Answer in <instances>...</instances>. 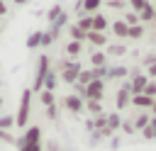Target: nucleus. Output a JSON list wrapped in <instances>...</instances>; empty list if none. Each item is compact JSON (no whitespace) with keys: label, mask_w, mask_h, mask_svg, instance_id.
<instances>
[{"label":"nucleus","mask_w":156,"mask_h":151,"mask_svg":"<svg viewBox=\"0 0 156 151\" xmlns=\"http://www.w3.org/2000/svg\"><path fill=\"white\" fill-rule=\"evenodd\" d=\"M22 151H39V127H29L22 139Z\"/></svg>","instance_id":"f03ea898"},{"label":"nucleus","mask_w":156,"mask_h":151,"mask_svg":"<svg viewBox=\"0 0 156 151\" xmlns=\"http://www.w3.org/2000/svg\"><path fill=\"white\" fill-rule=\"evenodd\" d=\"M54 88H56V76H54V73H46V78H44V90H51V93H54Z\"/></svg>","instance_id":"4be33fe9"},{"label":"nucleus","mask_w":156,"mask_h":151,"mask_svg":"<svg viewBox=\"0 0 156 151\" xmlns=\"http://www.w3.org/2000/svg\"><path fill=\"white\" fill-rule=\"evenodd\" d=\"M78 27H80L83 32H90V29H93V15H83V17L78 19Z\"/></svg>","instance_id":"a211bd4d"},{"label":"nucleus","mask_w":156,"mask_h":151,"mask_svg":"<svg viewBox=\"0 0 156 151\" xmlns=\"http://www.w3.org/2000/svg\"><path fill=\"white\" fill-rule=\"evenodd\" d=\"M12 2H17V5H24V2H27V0H12Z\"/></svg>","instance_id":"58836bf2"},{"label":"nucleus","mask_w":156,"mask_h":151,"mask_svg":"<svg viewBox=\"0 0 156 151\" xmlns=\"http://www.w3.org/2000/svg\"><path fill=\"white\" fill-rule=\"evenodd\" d=\"M39 44H41V32H34V34L27 39V46H29V49H34V46H39Z\"/></svg>","instance_id":"5701e85b"},{"label":"nucleus","mask_w":156,"mask_h":151,"mask_svg":"<svg viewBox=\"0 0 156 151\" xmlns=\"http://www.w3.org/2000/svg\"><path fill=\"white\" fill-rule=\"evenodd\" d=\"M100 5H102V0H80V7L90 15V12H95V10H100Z\"/></svg>","instance_id":"4468645a"},{"label":"nucleus","mask_w":156,"mask_h":151,"mask_svg":"<svg viewBox=\"0 0 156 151\" xmlns=\"http://www.w3.org/2000/svg\"><path fill=\"white\" fill-rule=\"evenodd\" d=\"M146 2H151V0H146Z\"/></svg>","instance_id":"79ce46f5"},{"label":"nucleus","mask_w":156,"mask_h":151,"mask_svg":"<svg viewBox=\"0 0 156 151\" xmlns=\"http://www.w3.org/2000/svg\"><path fill=\"white\" fill-rule=\"evenodd\" d=\"M80 49H83V41H73V39H71V41L66 44V54H68V56H78Z\"/></svg>","instance_id":"dca6fc26"},{"label":"nucleus","mask_w":156,"mask_h":151,"mask_svg":"<svg viewBox=\"0 0 156 151\" xmlns=\"http://www.w3.org/2000/svg\"><path fill=\"white\" fill-rule=\"evenodd\" d=\"M149 110H151V114H154V117H156V100H154V105H151V107H149Z\"/></svg>","instance_id":"4c0bfd02"},{"label":"nucleus","mask_w":156,"mask_h":151,"mask_svg":"<svg viewBox=\"0 0 156 151\" xmlns=\"http://www.w3.org/2000/svg\"><path fill=\"white\" fill-rule=\"evenodd\" d=\"M144 95H149V97H156V80H149V83H146V88H144Z\"/></svg>","instance_id":"cd10ccee"},{"label":"nucleus","mask_w":156,"mask_h":151,"mask_svg":"<svg viewBox=\"0 0 156 151\" xmlns=\"http://www.w3.org/2000/svg\"><path fill=\"white\" fill-rule=\"evenodd\" d=\"M146 83H149V78H146V76H141V73H136V76H134V80L129 83V90H132V95H139V93H144Z\"/></svg>","instance_id":"0eeeda50"},{"label":"nucleus","mask_w":156,"mask_h":151,"mask_svg":"<svg viewBox=\"0 0 156 151\" xmlns=\"http://www.w3.org/2000/svg\"><path fill=\"white\" fill-rule=\"evenodd\" d=\"M29 105H32V93H29V90H24V93H22V100H20V112H17V124H20V127H24V124H27Z\"/></svg>","instance_id":"7ed1b4c3"},{"label":"nucleus","mask_w":156,"mask_h":151,"mask_svg":"<svg viewBox=\"0 0 156 151\" xmlns=\"http://www.w3.org/2000/svg\"><path fill=\"white\" fill-rule=\"evenodd\" d=\"M107 5H110V7H115V10H122V7H124V2H122V0H107Z\"/></svg>","instance_id":"473e14b6"},{"label":"nucleus","mask_w":156,"mask_h":151,"mask_svg":"<svg viewBox=\"0 0 156 151\" xmlns=\"http://www.w3.org/2000/svg\"><path fill=\"white\" fill-rule=\"evenodd\" d=\"M83 97H78V95H66L63 97V107L68 110V112H73V114H78L80 110H83Z\"/></svg>","instance_id":"39448f33"},{"label":"nucleus","mask_w":156,"mask_h":151,"mask_svg":"<svg viewBox=\"0 0 156 151\" xmlns=\"http://www.w3.org/2000/svg\"><path fill=\"white\" fill-rule=\"evenodd\" d=\"M124 22H127V27L139 24V15H136V12H127V15H124Z\"/></svg>","instance_id":"a878e982"},{"label":"nucleus","mask_w":156,"mask_h":151,"mask_svg":"<svg viewBox=\"0 0 156 151\" xmlns=\"http://www.w3.org/2000/svg\"><path fill=\"white\" fill-rule=\"evenodd\" d=\"M68 32H71V37H73V41H85V37H88V32H83V29H80L78 24H73V27H71Z\"/></svg>","instance_id":"f3484780"},{"label":"nucleus","mask_w":156,"mask_h":151,"mask_svg":"<svg viewBox=\"0 0 156 151\" xmlns=\"http://www.w3.org/2000/svg\"><path fill=\"white\" fill-rule=\"evenodd\" d=\"M5 12H7V2H5V0H0V15H5Z\"/></svg>","instance_id":"e433bc0d"},{"label":"nucleus","mask_w":156,"mask_h":151,"mask_svg":"<svg viewBox=\"0 0 156 151\" xmlns=\"http://www.w3.org/2000/svg\"><path fill=\"white\" fill-rule=\"evenodd\" d=\"M141 37H144V27L141 24H132L127 29V39H141Z\"/></svg>","instance_id":"2eb2a0df"},{"label":"nucleus","mask_w":156,"mask_h":151,"mask_svg":"<svg viewBox=\"0 0 156 151\" xmlns=\"http://www.w3.org/2000/svg\"><path fill=\"white\" fill-rule=\"evenodd\" d=\"M119 127V114H107V129H117Z\"/></svg>","instance_id":"393cba45"},{"label":"nucleus","mask_w":156,"mask_h":151,"mask_svg":"<svg viewBox=\"0 0 156 151\" xmlns=\"http://www.w3.org/2000/svg\"><path fill=\"white\" fill-rule=\"evenodd\" d=\"M129 5L134 7V12H139V10H141V7L146 5V0H129Z\"/></svg>","instance_id":"2f4dec72"},{"label":"nucleus","mask_w":156,"mask_h":151,"mask_svg":"<svg viewBox=\"0 0 156 151\" xmlns=\"http://www.w3.org/2000/svg\"><path fill=\"white\" fill-rule=\"evenodd\" d=\"M136 15H139V22H154V19H156V10H154L151 2H146Z\"/></svg>","instance_id":"6e6552de"},{"label":"nucleus","mask_w":156,"mask_h":151,"mask_svg":"<svg viewBox=\"0 0 156 151\" xmlns=\"http://www.w3.org/2000/svg\"><path fill=\"white\" fill-rule=\"evenodd\" d=\"M58 17H61V7L56 5V7L49 10V22H54V19H58Z\"/></svg>","instance_id":"c756f323"},{"label":"nucleus","mask_w":156,"mask_h":151,"mask_svg":"<svg viewBox=\"0 0 156 151\" xmlns=\"http://www.w3.org/2000/svg\"><path fill=\"white\" fill-rule=\"evenodd\" d=\"M49 73V56H41L39 58V68H37V80H34V90L44 88V78Z\"/></svg>","instance_id":"20e7f679"},{"label":"nucleus","mask_w":156,"mask_h":151,"mask_svg":"<svg viewBox=\"0 0 156 151\" xmlns=\"http://www.w3.org/2000/svg\"><path fill=\"white\" fill-rule=\"evenodd\" d=\"M51 41H54V37H51V32H44V34H41V46H49Z\"/></svg>","instance_id":"7c9ffc66"},{"label":"nucleus","mask_w":156,"mask_h":151,"mask_svg":"<svg viewBox=\"0 0 156 151\" xmlns=\"http://www.w3.org/2000/svg\"><path fill=\"white\" fill-rule=\"evenodd\" d=\"M58 71H61V80L63 83H76L78 73L83 71V66L78 61H63V63H58Z\"/></svg>","instance_id":"f257e3e1"},{"label":"nucleus","mask_w":156,"mask_h":151,"mask_svg":"<svg viewBox=\"0 0 156 151\" xmlns=\"http://www.w3.org/2000/svg\"><path fill=\"white\" fill-rule=\"evenodd\" d=\"M141 134H144L146 139H154V136H156V124H154V122H149V124L141 129Z\"/></svg>","instance_id":"b1692460"},{"label":"nucleus","mask_w":156,"mask_h":151,"mask_svg":"<svg viewBox=\"0 0 156 151\" xmlns=\"http://www.w3.org/2000/svg\"><path fill=\"white\" fill-rule=\"evenodd\" d=\"M149 122H151V114H149V112H141V114H136V122H134V127H136V129H144Z\"/></svg>","instance_id":"412c9836"},{"label":"nucleus","mask_w":156,"mask_h":151,"mask_svg":"<svg viewBox=\"0 0 156 151\" xmlns=\"http://www.w3.org/2000/svg\"><path fill=\"white\" fill-rule=\"evenodd\" d=\"M85 107H88V112H93V114H102L100 100H85Z\"/></svg>","instance_id":"aec40b11"},{"label":"nucleus","mask_w":156,"mask_h":151,"mask_svg":"<svg viewBox=\"0 0 156 151\" xmlns=\"http://www.w3.org/2000/svg\"><path fill=\"white\" fill-rule=\"evenodd\" d=\"M151 122H154V124H156V117H154V119H151Z\"/></svg>","instance_id":"ea45409f"},{"label":"nucleus","mask_w":156,"mask_h":151,"mask_svg":"<svg viewBox=\"0 0 156 151\" xmlns=\"http://www.w3.org/2000/svg\"><path fill=\"white\" fill-rule=\"evenodd\" d=\"M129 102H132V90H129V83H124L117 93V110H124Z\"/></svg>","instance_id":"423d86ee"},{"label":"nucleus","mask_w":156,"mask_h":151,"mask_svg":"<svg viewBox=\"0 0 156 151\" xmlns=\"http://www.w3.org/2000/svg\"><path fill=\"white\" fill-rule=\"evenodd\" d=\"M107 29V17L105 15H93V32H105Z\"/></svg>","instance_id":"9b49d317"},{"label":"nucleus","mask_w":156,"mask_h":151,"mask_svg":"<svg viewBox=\"0 0 156 151\" xmlns=\"http://www.w3.org/2000/svg\"><path fill=\"white\" fill-rule=\"evenodd\" d=\"M154 100H156V97H149V95H144V93L132 95V105H136V107H141V110H149V107L154 105Z\"/></svg>","instance_id":"1a4fd4ad"},{"label":"nucleus","mask_w":156,"mask_h":151,"mask_svg":"<svg viewBox=\"0 0 156 151\" xmlns=\"http://www.w3.org/2000/svg\"><path fill=\"white\" fill-rule=\"evenodd\" d=\"M10 139H12V136H10L5 129H0V141H10Z\"/></svg>","instance_id":"f704fd0d"},{"label":"nucleus","mask_w":156,"mask_h":151,"mask_svg":"<svg viewBox=\"0 0 156 151\" xmlns=\"http://www.w3.org/2000/svg\"><path fill=\"white\" fill-rule=\"evenodd\" d=\"M146 71H149V76H151V78H156V63H151V66H146Z\"/></svg>","instance_id":"c9c22d12"},{"label":"nucleus","mask_w":156,"mask_h":151,"mask_svg":"<svg viewBox=\"0 0 156 151\" xmlns=\"http://www.w3.org/2000/svg\"><path fill=\"white\" fill-rule=\"evenodd\" d=\"M154 10H156V7H154Z\"/></svg>","instance_id":"37998d69"},{"label":"nucleus","mask_w":156,"mask_h":151,"mask_svg":"<svg viewBox=\"0 0 156 151\" xmlns=\"http://www.w3.org/2000/svg\"><path fill=\"white\" fill-rule=\"evenodd\" d=\"M122 54H127V46H122V44H110L107 46V56H122Z\"/></svg>","instance_id":"6ab92c4d"},{"label":"nucleus","mask_w":156,"mask_h":151,"mask_svg":"<svg viewBox=\"0 0 156 151\" xmlns=\"http://www.w3.org/2000/svg\"><path fill=\"white\" fill-rule=\"evenodd\" d=\"M122 129H124V134H132V132H134V124H132V122H124Z\"/></svg>","instance_id":"72a5a7b5"},{"label":"nucleus","mask_w":156,"mask_h":151,"mask_svg":"<svg viewBox=\"0 0 156 151\" xmlns=\"http://www.w3.org/2000/svg\"><path fill=\"white\" fill-rule=\"evenodd\" d=\"M12 124H15V119H12V117H7V114H5V117H0V129H12Z\"/></svg>","instance_id":"c85d7f7f"},{"label":"nucleus","mask_w":156,"mask_h":151,"mask_svg":"<svg viewBox=\"0 0 156 151\" xmlns=\"http://www.w3.org/2000/svg\"><path fill=\"white\" fill-rule=\"evenodd\" d=\"M85 41H90V44H95V46H105L107 44V37L102 34V32H88V37H85Z\"/></svg>","instance_id":"9d476101"},{"label":"nucleus","mask_w":156,"mask_h":151,"mask_svg":"<svg viewBox=\"0 0 156 151\" xmlns=\"http://www.w3.org/2000/svg\"><path fill=\"white\" fill-rule=\"evenodd\" d=\"M41 102L49 107V105H54V93L51 90H41Z\"/></svg>","instance_id":"bb28decb"},{"label":"nucleus","mask_w":156,"mask_h":151,"mask_svg":"<svg viewBox=\"0 0 156 151\" xmlns=\"http://www.w3.org/2000/svg\"><path fill=\"white\" fill-rule=\"evenodd\" d=\"M127 29H129V27H127V22H124V19H117V22H112V32H115L119 39H127Z\"/></svg>","instance_id":"f8f14e48"},{"label":"nucleus","mask_w":156,"mask_h":151,"mask_svg":"<svg viewBox=\"0 0 156 151\" xmlns=\"http://www.w3.org/2000/svg\"><path fill=\"white\" fill-rule=\"evenodd\" d=\"M0 107H2V97H0Z\"/></svg>","instance_id":"a19ab883"},{"label":"nucleus","mask_w":156,"mask_h":151,"mask_svg":"<svg viewBox=\"0 0 156 151\" xmlns=\"http://www.w3.org/2000/svg\"><path fill=\"white\" fill-rule=\"evenodd\" d=\"M90 63H93L95 68H100V66H107V54H105V51H95V54L90 56Z\"/></svg>","instance_id":"ddd939ff"}]
</instances>
